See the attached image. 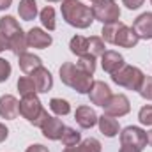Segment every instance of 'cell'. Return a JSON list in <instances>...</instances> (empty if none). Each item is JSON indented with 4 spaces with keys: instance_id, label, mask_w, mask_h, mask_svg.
<instances>
[{
    "instance_id": "3",
    "label": "cell",
    "mask_w": 152,
    "mask_h": 152,
    "mask_svg": "<svg viewBox=\"0 0 152 152\" xmlns=\"http://www.w3.org/2000/svg\"><path fill=\"white\" fill-rule=\"evenodd\" d=\"M143 71L140 69V67H136V66H124L118 73H115L112 75V81L117 83L118 87H124V88H127V90H134V92H138L140 90V87H142V83H143Z\"/></svg>"
},
{
    "instance_id": "36",
    "label": "cell",
    "mask_w": 152,
    "mask_h": 152,
    "mask_svg": "<svg viewBox=\"0 0 152 152\" xmlns=\"http://www.w3.org/2000/svg\"><path fill=\"white\" fill-rule=\"evenodd\" d=\"M7 136H9V129L0 122V143H2V142H5V140H7Z\"/></svg>"
},
{
    "instance_id": "8",
    "label": "cell",
    "mask_w": 152,
    "mask_h": 152,
    "mask_svg": "<svg viewBox=\"0 0 152 152\" xmlns=\"http://www.w3.org/2000/svg\"><path fill=\"white\" fill-rule=\"evenodd\" d=\"M101 66H103V71H104V73L115 75V73H118V71L126 66V62H124V57H122L118 51H115V50H106V51L101 55Z\"/></svg>"
},
{
    "instance_id": "29",
    "label": "cell",
    "mask_w": 152,
    "mask_h": 152,
    "mask_svg": "<svg viewBox=\"0 0 152 152\" xmlns=\"http://www.w3.org/2000/svg\"><path fill=\"white\" fill-rule=\"evenodd\" d=\"M60 140H62V143L66 147H75V145H78L81 142V134H80V131H76L73 127H66V131H64Z\"/></svg>"
},
{
    "instance_id": "4",
    "label": "cell",
    "mask_w": 152,
    "mask_h": 152,
    "mask_svg": "<svg viewBox=\"0 0 152 152\" xmlns=\"http://www.w3.org/2000/svg\"><path fill=\"white\" fill-rule=\"evenodd\" d=\"M94 20L101 21L103 25L120 21V7L115 0H96L90 5Z\"/></svg>"
},
{
    "instance_id": "13",
    "label": "cell",
    "mask_w": 152,
    "mask_h": 152,
    "mask_svg": "<svg viewBox=\"0 0 152 152\" xmlns=\"http://www.w3.org/2000/svg\"><path fill=\"white\" fill-rule=\"evenodd\" d=\"M41 131H42V136H44V138L57 142V140L62 138V134H64V131H66V126H64V122H62L58 117H50V118L41 126Z\"/></svg>"
},
{
    "instance_id": "32",
    "label": "cell",
    "mask_w": 152,
    "mask_h": 152,
    "mask_svg": "<svg viewBox=\"0 0 152 152\" xmlns=\"http://www.w3.org/2000/svg\"><path fill=\"white\" fill-rule=\"evenodd\" d=\"M138 94H140L143 99L152 101V76H145V78H143V83H142Z\"/></svg>"
},
{
    "instance_id": "2",
    "label": "cell",
    "mask_w": 152,
    "mask_h": 152,
    "mask_svg": "<svg viewBox=\"0 0 152 152\" xmlns=\"http://www.w3.org/2000/svg\"><path fill=\"white\" fill-rule=\"evenodd\" d=\"M60 80L64 85L71 87L73 90H76L78 94H88L90 92V87L94 83L92 75L81 71L78 66H75L73 62H64L60 66Z\"/></svg>"
},
{
    "instance_id": "1",
    "label": "cell",
    "mask_w": 152,
    "mask_h": 152,
    "mask_svg": "<svg viewBox=\"0 0 152 152\" xmlns=\"http://www.w3.org/2000/svg\"><path fill=\"white\" fill-rule=\"evenodd\" d=\"M60 12H62V18L66 20V23L75 28H88L96 21L92 9L88 5L81 4L80 0H64L60 5Z\"/></svg>"
},
{
    "instance_id": "41",
    "label": "cell",
    "mask_w": 152,
    "mask_h": 152,
    "mask_svg": "<svg viewBox=\"0 0 152 152\" xmlns=\"http://www.w3.org/2000/svg\"><path fill=\"white\" fill-rule=\"evenodd\" d=\"M46 2H64V0H46Z\"/></svg>"
},
{
    "instance_id": "21",
    "label": "cell",
    "mask_w": 152,
    "mask_h": 152,
    "mask_svg": "<svg viewBox=\"0 0 152 152\" xmlns=\"http://www.w3.org/2000/svg\"><path fill=\"white\" fill-rule=\"evenodd\" d=\"M18 14L25 21H32L37 16V2L36 0H20L18 5Z\"/></svg>"
},
{
    "instance_id": "27",
    "label": "cell",
    "mask_w": 152,
    "mask_h": 152,
    "mask_svg": "<svg viewBox=\"0 0 152 152\" xmlns=\"http://www.w3.org/2000/svg\"><path fill=\"white\" fill-rule=\"evenodd\" d=\"M81 71L88 73V75H94L96 73V57L90 55V53H85V55H80L78 57V64H76Z\"/></svg>"
},
{
    "instance_id": "43",
    "label": "cell",
    "mask_w": 152,
    "mask_h": 152,
    "mask_svg": "<svg viewBox=\"0 0 152 152\" xmlns=\"http://www.w3.org/2000/svg\"><path fill=\"white\" fill-rule=\"evenodd\" d=\"M151 4H152V0H151Z\"/></svg>"
},
{
    "instance_id": "9",
    "label": "cell",
    "mask_w": 152,
    "mask_h": 152,
    "mask_svg": "<svg viewBox=\"0 0 152 152\" xmlns=\"http://www.w3.org/2000/svg\"><path fill=\"white\" fill-rule=\"evenodd\" d=\"M32 78V81H34V85H36V92L39 94H48L51 88H53V76L51 73L46 69V67H37L32 75H28Z\"/></svg>"
},
{
    "instance_id": "18",
    "label": "cell",
    "mask_w": 152,
    "mask_h": 152,
    "mask_svg": "<svg viewBox=\"0 0 152 152\" xmlns=\"http://www.w3.org/2000/svg\"><path fill=\"white\" fill-rule=\"evenodd\" d=\"M20 60H18V64H20V69L25 73V75H32L37 67L42 66V60L39 58L37 55H34V53H21L20 57H18Z\"/></svg>"
},
{
    "instance_id": "22",
    "label": "cell",
    "mask_w": 152,
    "mask_h": 152,
    "mask_svg": "<svg viewBox=\"0 0 152 152\" xmlns=\"http://www.w3.org/2000/svg\"><path fill=\"white\" fill-rule=\"evenodd\" d=\"M64 152H101V142L96 138H87L75 147H66Z\"/></svg>"
},
{
    "instance_id": "39",
    "label": "cell",
    "mask_w": 152,
    "mask_h": 152,
    "mask_svg": "<svg viewBox=\"0 0 152 152\" xmlns=\"http://www.w3.org/2000/svg\"><path fill=\"white\" fill-rule=\"evenodd\" d=\"M118 152H142V151H138V149H134V147H129V145H122Z\"/></svg>"
},
{
    "instance_id": "15",
    "label": "cell",
    "mask_w": 152,
    "mask_h": 152,
    "mask_svg": "<svg viewBox=\"0 0 152 152\" xmlns=\"http://www.w3.org/2000/svg\"><path fill=\"white\" fill-rule=\"evenodd\" d=\"M138 34L134 32L133 27H127V25H122L117 32V37H115V46H120V48H134L138 44Z\"/></svg>"
},
{
    "instance_id": "10",
    "label": "cell",
    "mask_w": 152,
    "mask_h": 152,
    "mask_svg": "<svg viewBox=\"0 0 152 152\" xmlns=\"http://www.w3.org/2000/svg\"><path fill=\"white\" fill-rule=\"evenodd\" d=\"M20 115V101L12 94L0 96V117L5 120H14Z\"/></svg>"
},
{
    "instance_id": "30",
    "label": "cell",
    "mask_w": 152,
    "mask_h": 152,
    "mask_svg": "<svg viewBox=\"0 0 152 152\" xmlns=\"http://www.w3.org/2000/svg\"><path fill=\"white\" fill-rule=\"evenodd\" d=\"M18 92L21 94V96H28V94H36V85H34V81H32V78L30 76H21L20 80H18Z\"/></svg>"
},
{
    "instance_id": "40",
    "label": "cell",
    "mask_w": 152,
    "mask_h": 152,
    "mask_svg": "<svg viewBox=\"0 0 152 152\" xmlns=\"http://www.w3.org/2000/svg\"><path fill=\"white\" fill-rule=\"evenodd\" d=\"M147 136H149V145L152 147V131H149V133H147Z\"/></svg>"
},
{
    "instance_id": "37",
    "label": "cell",
    "mask_w": 152,
    "mask_h": 152,
    "mask_svg": "<svg viewBox=\"0 0 152 152\" xmlns=\"http://www.w3.org/2000/svg\"><path fill=\"white\" fill-rule=\"evenodd\" d=\"M4 50H9V46H7V39L0 34V53H2Z\"/></svg>"
},
{
    "instance_id": "34",
    "label": "cell",
    "mask_w": 152,
    "mask_h": 152,
    "mask_svg": "<svg viewBox=\"0 0 152 152\" xmlns=\"http://www.w3.org/2000/svg\"><path fill=\"white\" fill-rule=\"evenodd\" d=\"M143 2H145V0H122V4H124L127 9H131V11L140 9V7L143 5Z\"/></svg>"
},
{
    "instance_id": "23",
    "label": "cell",
    "mask_w": 152,
    "mask_h": 152,
    "mask_svg": "<svg viewBox=\"0 0 152 152\" xmlns=\"http://www.w3.org/2000/svg\"><path fill=\"white\" fill-rule=\"evenodd\" d=\"M39 20H41V23H42V27L46 28V30H55L57 28V21H55V9L51 7V5H46L44 9H41V12H39Z\"/></svg>"
},
{
    "instance_id": "24",
    "label": "cell",
    "mask_w": 152,
    "mask_h": 152,
    "mask_svg": "<svg viewBox=\"0 0 152 152\" xmlns=\"http://www.w3.org/2000/svg\"><path fill=\"white\" fill-rule=\"evenodd\" d=\"M50 110L57 117H64V115L71 113V104H69V101H66L62 97H53L50 101Z\"/></svg>"
},
{
    "instance_id": "5",
    "label": "cell",
    "mask_w": 152,
    "mask_h": 152,
    "mask_svg": "<svg viewBox=\"0 0 152 152\" xmlns=\"http://www.w3.org/2000/svg\"><path fill=\"white\" fill-rule=\"evenodd\" d=\"M120 145H129L138 151H143L149 145L147 131L138 126H127L120 131Z\"/></svg>"
},
{
    "instance_id": "31",
    "label": "cell",
    "mask_w": 152,
    "mask_h": 152,
    "mask_svg": "<svg viewBox=\"0 0 152 152\" xmlns=\"http://www.w3.org/2000/svg\"><path fill=\"white\" fill-rule=\"evenodd\" d=\"M138 120L142 126H152V104H145L138 112Z\"/></svg>"
},
{
    "instance_id": "11",
    "label": "cell",
    "mask_w": 152,
    "mask_h": 152,
    "mask_svg": "<svg viewBox=\"0 0 152 152\" xmlns=\"http://www.w3.org/2000/svg\"><path fill=\"white\" fill-rule=\"evenodd\" d=\"M88 97H90V103L96 104V106H104L110 97H112V90L110 87L104 83V81H94L92 87H90V92H88Z\"/></svg>"
},
{
    "instance_id": "19",
    "label": "cell",
    "mask_w": 152,
    "mask_h": 152,
    "mask_svg": "<svg viewBox=\"0 0 152 152\" xmlns=\"http://www.w3.org/2000/svg\"><path fill=\"white\" fill-rule=\"evenodd\" d=\"M7 46H9V50H11L14 55H18V57L27 51L28 42H27V34L23 32V28H21L20 32H16L12 37L7 39Z\"/></svg>"
},
{
    "instance_id": "7",
    "label": "cell",
    "mask_w": 152,
    "mask_h": 152,
    "mask_svg": "<svg viewBox=\"0 0 152 152\" xmlns=\"http://www.w3.org/2000/svg\"><path fill=\"white\" fill-rule=\"evenodd\" d=\"M103 108H104L106 115L117 118V117H124L131 112V103H129V97L126 94H112L110 101Z\"/></svg>"
},
{
    "instance_id": "38",
    "label": "cell",
    "mask_w": 152,
    "mask_h": 152,
    "mask_svg": "<svg viewBox=\"0 0 152 152\" xmlns=\"http://www.w3.org/2000/svg\"><path fill=\"white\" fill-rule=\"evenodd\" d=\"M11 4H12V0H0V11L9 9V7H11Z\"/></svg>"
},
{
    "instance_id": "14",
    "label": "cell",
    "mask_w": 152,
    "mask_h": 152,
    "mask_svg": "<svg viewBox=\"0 0 152 152\" xmlns=\"http://www.w3.org/2000/svg\"><path fill=\"white\" fill-rule=\"evenodd\" d=\"M75 120L81 129H92L97 124V113L94 112V108L83 104V106H78L76 108Z\"/></svg>"
},
{
    "instance_id": "16",
    "label": "cell",
    "mask_w": 152,
    "mask_h": 152,
    "mask_svg": "<svg viewBox=\"0 0 152 152\" xmlns=\"http://www.w3.org/2000/svg\"><path fill=\"white\" fill-rule=\"evenodd\" d=\"M133 28L140 39H145V41L152 39V12H142L134 20Z\"/></svg>"
},
{
    "instance_id": "25",
    "label": "cell",
    "mask_w": 152,
    "mask_h": 152,
    "mask_svg": "<svg viewBox=\"0 0 152 152\" xmlns=\"http://www.w3.org/2000/svg\"><path fill=\"white\" fill-rule=\"evenodd\" d=\"M69 50H71V53H75L78 57L88 53V37L75 36V37L71 39V42H69Z\"/></svg>"
},
{
    "instance_id": "17",
    "label": "cell",
    "mask_w": 152,
    "mask_h": 152,
    "mask_svg": "<svg viewBox=\"0 0 152 152\" xmlns=\"http://www.w3.org/2000/svg\"><path fill=\"white\" fill-rule=\"evenodd\" d=\"M97 126H99V131L106 136V138H115L118 133H120V124L115 117L103 113L101 117H97Z\"/></svg>"
},
{
    "instance_id": "12",
    "label": "cell",
    "mask_w": 152,
    "mask_h": 152,
    "mask_svg": "<svg viewBox=\"0 0 152 152\" xmlns=\"http://www.w3.org/2000/svg\"><path fill=\"white\" fill-rule=\"evenodd\" d=\"M27 42H28V48L44 50V48H48V46L53 42V37H51L46 30H42V28H39V27H34V28H30V30L27 32Z\"/></svg>"
},
{
    "instance_id": "20",
    "label": "cell",
    "mask_w": 152,
    "mask_h": 152,
    "mask_svg": "<svg viewBox=\"0 0 152 152\" xmlns=\"http://www.w3.org/2000/svg\"><path fill=\"white\" fill-rule=\"evenodd\" d=\"M20 30H21V27H20V23L14 16H2L0 18V34L5 39L12 37Z\"/></svg>"
},
{
    "instance_id": "26",
    "label": "cell",
    "mask_w": 152,
    "mask_h": 152,
    "mask_svg": "<svg viewBox=\"0 0 152 152\" xmlns=\"http://www.w3.org/2000/svg\"><path fill=\"white\" fill-rule=\"evenodd\" d=\"M122 25H124L122 21H115V23H106V25H103V30H101V39H103L104 42L113 44L115 37H117V32H118V28H120Z\"/></svg>"
},
{
    "instance_id": "35",
    "label": "cell",
    "mask_w": 152,
    "mask_h": 152,
    "mask_svg": "<svg viewBox=\"0 0 152 152\" xmlns=\"http://www.w3.org/2000/svg\"><path fill=\"white\" fill-rule=\"evenodd\" d=\"M25 152H50V151H48V147H44L41 143H34V145H30Z\"/></svg>"
},
{
    "instance_id": "33",
    "label": "cell",
    "mask_w": 152,
    "mask_h": 152,
    "mask_svg": "<svg viewBox=\"0 0 152 152\" xmlns=\"http://www.w3.org/2000/svg\"><path fill=\"white\" fill-rule=\"evenodd\" d=\"M11 71H12L11 64H9L5 58H2V57H0V83H4V81H7V80H9Z\"/></svg>"
},
{
    "instance_id": "28",
    "label": "cell",
    "mask_w": 152,
    "mask_h": 152,
    "mask_svg": "<svg viewBox=\"0 0 152 152\" xmlns=\"http://www.w3.org/2000/svg\"><path fill=\"white\" fill-rule=\"evenodd\" d=\"M104 51H106V48H104V41L99 37V36H92V37H88V53H90V55H94V57L97 58V57H101Z\"/></svg>"
},
{
    "instance_id": "42",
    "label": "cell",
    "mask_w": 152,
    "mask_h": 152,
    "mask_svg": "<svg viewBox=\"0 0 152 152\" xmlns=\"http://www.w3.org/2000/svg\"><path fill=\"white\" fill-rule=\"evenodd\" d=\"M92 2H96V0H92Z\"/></svg>"
},
{
    "instance_id": "6",
    "label": "cell",
    "mask_w": 152,
    "mask_h": 152,
    "mask_svg": "<svg viewBox=\"0 0 152 152\" xmlns=\"http://www.w3.org/2000/svg\"><path fill=\"white\" fill-rule=\"evenodd\" d=\"M42 112H44V108L41 104V99H39L36 94L21 96V101H20V115L23 118H27L32 126L37 122V118L41 117Z\"/></svg>"
}]
</instances>
